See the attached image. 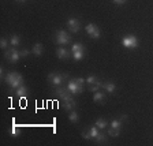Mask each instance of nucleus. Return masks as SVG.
Wrapping results in <instances>:
<instances>
[{
  "instance_id": "obj_10",
  "label": "nucleus",
  "mask_w": 153,
  "mask_h": 146,
  "mask_svg": "<svg viewBox=\"0 0 153 146\" xmlns=\"http://www.w3.org/2000/svg\"><path fill=\"white\" fill-rule=\"evenodd\" d=\"M67 29H68L71 33H78V32H79V29H81L79 21H78L76 18L67 19Z\"/></svg>"
},
{
  "instance_id": "obj_16",
  "label": "nucleus",
  "mask_w": 153,
  "mask_h": 146,
  "mask_svg": "<svg viewBox=\"0 0 153 146\" xmlns=\"http://www.w3.org/2000/svg\"><path fill=\"white\" fill-rule=\"evenodd\" d=\"M42 44L41 42H36L34 45H33V49H32V52H33V55L34 56H41L42 55Z\"/></svg>"
},
{
  "instance_id": "obj_21",
  "label": "nucleus",
  "mask_w": 153,
  "mask_h": 146,
  "mask_svg": "<svg viewBox=\"0 0 153 146\" xmlns=\"http://www.w3.org/2000/svg\"><path fill=\"white\" fill-rule=\"evenodd\" d=\"M68 120H70L71 123H78V120H79V115H78V112H75L74 109H73V111H70Z\"/></svg>"
},
{
  "instance_id": "obj_20",
  "label": "nucleus",
  "mask_w": 153,
  "mask_h": 146,
  "mask_svg": "<svg viewBox=\"0 0 153 146\" xmlns=\"http://www.w3.org/2000/svg\"><path fill=\"white\" fill-rule=\"evenodd\" d=\"M102 87H104L108 93H114L115 90H116V85H115L114 82H105L104 85H102Z\"/></svg>"
},
{
  "instance_id": "obj_7",
  "label": "nucleus",
  "mask_w": 153,
  "mask_h": 146,
  "mask_svg": "<svg viewBox=\"0 0 153 146\" xmlns=\"http://www.w3.org/2000/svg\"><path fill=\"white\" fill-rule=\"evenodd\" d=\"M70 42V36L67 34V32L64 30H57L56 32V44H59L60 47H64L66 44Z\"/></svg>"
},
{
  "instance_id": "obj_26",
  "label": "nucleus",
  "mask_w": 153,
  "mask_h": 146,
  "mask_svg": "<svg viewBox=\"0 0 153 146\" xmlns=\"http://www.w3.org/2000/svg\"><path fill=\"white\" fill-rule=\"evenodd\" d=\"M97 78H96V75H89L88 76V79H86V83H88V85H93V83H96L97 82Z\"/></svg>"
},
{
  "instance_id": "obj_12",
  "label": "nucleus",
  "mask_w": 153,
  "mask_h": 146,
  "mask_svg": "<svg viewBox=\"0 0 153 146\" xmlns=\"http://www.w3.org/2000/svg\"><path fill=\"white\" fill-rule=\"evenodd\" d=\"M66 87L70 90V93H71L73 96H74V94H78V93H82V92H81V89L78 87V85H76L75 79H70V81H68V83H67Z\"/></svg>"
},
{
  "instance_id": "obj_13",
  "label": "nucleus",
  "mask_w": 153,
  "mask_h": 146,
  "mask_svg": "<svg viewBox=\"0 0 153 146\" xmlns=\"http://www.w3.org/2000/svg\"><path fill=\"white\" fill-rule=\"evenodd\" d=\"M56 55H57V57H59V59H62V60H66V59H68V57H70V52H68V49H66V48H63V47L57 48Z\"/></svg>"
},
{
  "instance_id": "obj_30",
  "label": "nucleus",
  "mask_w": 153,
  "mask_h": 146,
  "mask_svg": "<svg viewBox=\"0 0 153 146\" xmlns=\"http://www.w3.org/2000/svg\"><path fill=\"white\" fill-rule=\"evenodd\" d=\"M16 1H19V3H23V1H26V0H16Z\"/></svg>"
},
{
  "instance_id": "obj_6",
  "label": "nucleus",
  "mask_w": 153,
  "mask_h": 146,
  "mask_svg": "<svg viewBox=\"0 0 153 146\" xmlns=\"http://www.w3.org/2000/svg\"><path fill=\"white\" fill-rule=\"evenodd\" d=\"M86 33H88V36L92 38H94V40H97V38H100V36H101V33H100V29L97 25H94V23H89V25H86Z\"/></svg>"
},
{
  "instance_id": "obj_5",
  "label": "nucleus",
  "mask_w": 153,
  "mask_h": 146,
  "mask_svg": "<svg viewBox=\"0 0 153 146\" xmlns=\"http://www.w3.org/2000/svg\"><path fill=\"white\" fill-rule=\"evenodd\" d=\"M120 128H122V119H114V120L111 122L108 134L111 137H118L119 133H120Z\"/></svg>"
},
{
  "instance_id": "obj_18",
  "label": "nucleus",
  "mask_w": 153,
  "mask_h": 146,
  "mask_svg": "<svg viewBox=\"0 0 153 146\" xmlns=\"http://www.w3.org/2000/svg\"><path fill=\"white\" fill-rule=\"evenodd\" d=\"M93 101L94 102H104L105 101V94L102 92H96L94 96H93Z\"/></svg>"
},
{
  "instance_id": "obj_9",
  "label": "nucleus",
  "mask_w": 153,
  "mask_h": 146,
  "mask_svg": "<svg viewBox=\"0 0 153 146\" xmlns=\"http://www.w3.org/2000/svg\"><path fill=\"white\" fill-rule=\"evenodd\" d=\"M4 56H6V59L10 63H16V62L19 60V57H21V52L14 49V48H11V49H7Z\"/></svg>"
},
{
  "instance_id": "obj_2",
  "label": "nucleus",
  "mask_w": 153,
  "mask_h": 146,
  "mask_svg": "<svg viewBox=\"0 0 153 146\" xmlns=\"http://www.w3.org/2000/svg\"><path fill=\"white\" fill-rule=\"evenodd\" d=\"M71 55H73L74 60H82L83 56H85V48H83L82 44H79V42H75V44H73V47H71Z\"/></svg>"
},
{
  "instance_id": "obj_8",
  "label": "nucleus",
  "mask_w": 153,
  "mask_h": 146,
  "mask_svg": "<svg viewBox=\"0 0 153 146\" xmlns=\"http://www.w3.org/2000/svg\"><path fill=\"white\" fill-rule=\"evenodd\" d=\"M55 94H56L57 97H60L63 101L73 99V94L70 93V90L67 89V87H62V86H57L56 89H55Z\"/></svg>"
},
{
  "instance_id": "obj_27",
  "label": "nucleus",
  "mask_w": 153,
  "mask_h": 146,
  "mask_svg": "<svg viewBox=\"0 0 153 146\" xmlns=\"http://www.w3.org/2000/svg\"><path fill=\"white\" fill-rule=\"evenodd\" d=\"M7 45H8L7 38H1V40H0V47H1V48H7Z\"/></svg>"
},
{
  "instance_id": "obj_1",
  "label": "nucleus",
  "mask_w": 153,
  "mask_h": 146,
  "mask_svg": "<svg viewBox=\"0 0 153 146\" xmlns=\"http://www.w3.org/2000/svg\"><path fill=\"white\" fill-rule=\"evenodd\" d=\"M4 81H6V83L10 87H14V89L23 85V78L19 73H8L6 75V78H4Z\"/></svg>"
},
{
  "instance_id": "obj_23",
  "label": "nucleus",
  "mask_w": 153,
  "mask_h": 146,
  "mask_svg": "<svg viewBox=\"0 0 153 146\" xmlns=\"http://www.w3.org/2000/svg\"><path fill=\"white\" fill-rule=\"evenodd\" d=\"M94 141H96V143H105V142H107V135H105V134H102L101 131H100L99 135L94 138Z\"/></svg>"
},
{
  "instance_id": "obj_24",
  "label": "nucleus",
  "mask_w": 153,
  "mask_h": 146,
  "mask_svg": "<svg viewBox=\"0 0 153 146\" xmlns=\"http://www.w3.org/2000/svg\"><path fill=\"white\" fill-rule=\"evenodd\" d=\"M10 44L14 45V47H18V45L21 44V38H19V36H11V38H10Z\"/></svg>"
},
{
  "instance_id": "obj_15",
  "label": "nucleus",
  "mask_w": 153,
  "mask_h": 146,
  "mask_svg": "<svg viewBox=\"0 0 153 146\" xmlns=\"http://www.w3.org/2000/svg\"><path fill=\"white\" fill-rule=\"evenodd\" d=\"M75 107H76V102L74 101V99L63 101V108L66 109V111H73V109H75Z\"/></svg>"
},
{
  "instance_id": "obj_28",
  "label": "nucleus",
  "mask_w": 153,
  "mask_h": 146,
  "mask_svg": "<svg viewBox=\"0 0 153 146\" xmlns=\"http://www.w3.org/2000/svg\"><path fill=\"white\" fill-rule=\"evenodd\" d=\"M127 1V0H112V3L116 4V6H122V4H124Z\"/></svg>"
},
{
  "instance_id": "obj_3",
  "label": "nucleus",
  "mask_w": 153,
  "mask_h": 146,
  "mask_svg": "<svg viewBox=\"0 0 153 146\" xmlns=\"http://www.w3.org/2000/svg\"><path fill=\"white\" fill-rule=\"evenodd\" d=\"M66 74H59V73H51L49 75H48V81H49V83L51 85H53L55 87H57V86H62L64 82V79H66Z\"/></svg>"
},
{
  "instance_id": "obj_19",
  "label": "nucleus",
  "mask_w": 153,
  "mask_h": 146,
  "mask_svg": "<svg viewBox=\"0 0 153 146\" xmlns=\"http://www.w3.org/2000/svg\"><path fill=\"white\" fill-rule=\"evenodd\" d=\"M94 126H97V128H99V130H104V128L108 127V123H107V120H105V119L100 118V119H97V120H96Z\"/></svg>"
},
{
  "instance_id": "obj_17",
  "label": "nucleus",
  "mask_w": 153,
  "mask_h": 146,
  "mask_svg": "<svg viewBox=\"0 0 153 146\" xmlns=\"http://www.w3.org/2000/svg\"><path fill=\"white\" fill-rule=\"evenodd\" d=\"M8 134L11 135V137H18L19 134H21V128L18 127L15 124V122H13V126L10 127V130H8Z\"/></svg>"
},
{
  "instance_id": "obj_25",
  "label": "nucleus",
  "mask_w": 153,
  "mask_h": 146,
  "mask_svg": "<svg viewBox=\"0 0 153 146\" xmlns=\"http://www.w3.org/2000/svg\"><path fill=\"white\" fill-rule=\"evenodd\" d=\"M75 82H76V85H78V87L81 89V92H83V87H85V82H86V81L83 79V78H76Z\"/></svg>"
},
{
  "instance_id": "obj_29",
  "label": "nucleus",
  "mask_w": 153,
  "mask_h": 146,
  "mask_svg": "<svg viewBox=\"0 0 153 146\" xmlns=\"http://www.w3.org/2000/svg\"><path fill=\"white\" fill-rule=\"evenodd\" d=\"M19 52H21V56H23V57L29 55V51H27V49H22V51H19Z\"/></svg>"
},
{
  "instance_id": "obj_14",
  "label": "nucleus",
  "mask_w": 153,
  "mask_h": 146,
  "mask_svg": "<svg viewBox=\"0 0 153 146\" xmlns=\"http://www.w3.org/2000/svg\"><path fill=\"white\" fill-rule=\"evenodd\" d=\"M15 94L18 96L19 99H25L26 96L29 94V90H27V87H26L25 85H21L19 87H16L15 89Z\"/></svg>"
},
{
  "instance_id": "obj_11",
  "label": "nucleus",
  "mask_w": 153,
  "mask_h": 146,
  "mask_svg": "<svg viewBox=\"0 0 153 146\" xmlns=\"http://www.w3.org/2000/svg\"><path fill=\"white\" fill-rule=\"evenodd\" d=\"M100 131H101V130H99V128H97V126H92L89 130H86L85 133H82V137L85 138V139H94V138L99 135Z\"/></svg>"
},
{
  "instance_id": "obj_4",
  "label": "nucleus",
  "mask_w": 153,
  "mask_h": 146,
  "mask_svg": "<svg viewBox=\"0 0 153 146\" xmlns=\"http://www.w3.org/2000/svg\"><path fill=\"white\" fill-rule=\"evenodd\" d=\"M122 45L127 49H134L138 47V38L135 36H126L122 40Z\"/></svg>"
},
{
  "instance_id": "obj_22",
  "label": "nucleus",
  "mask_w": 153,
  "mask_h": 146,
  "mask_svg": "<svg viewBox=\"0 0 153 146\" xmlns=\"http://www.w3.org/2000/svg\"><path fill=\"white\" fill-rule=\"evenodd\" d=\"M102 85H104V83L102 82H100V81H97V82L96 83H93V85H89V87H88V89H89V92H99L100 90V87H102Z\"/></svg>"
}]
</instances>
